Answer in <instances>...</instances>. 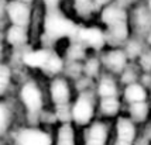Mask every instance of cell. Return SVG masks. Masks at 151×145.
Wrapping results in <instances>:
<instances>
[{
	"label": "cell",
	"instance_id": "9",
	"mask_svg": "<svg viewBox=\"0 0 151 145\" xmlns=\"http://www.w3.org/2000/svg\"><path fill=\"white\" fill-rule=\"evenodd\" d=\"M51 58V54L48 51H34V52H30L24 56V62H26L28 66H33V68H45L48 61Z\"/></svg>",
	"mask_w": 151,
	"mask_h": 145
},
{
	"label": "cell",
	"instance_id": "21",
	"mask_svg": "<svg viewBox=\"0 0 151 145\" xmlns=\"http://www.w3.org/2000/svg\"><path fill=\"white\" fill-rule=\"evenodd\" d=\"M7 121H9V116H7V110L0 104V132H3L6 130Z\"/></svg>",
	"mask_w": 151,
	"mask_h": 145
},
{
	"label": "cell",
	"instance_id": "11",
	"mask_svg": "<svg viewBox=\"0 0 151 145\" xmlns=\"http://www.w3.org/2000/svg\"><path fill=\"white\" fill-rule=\"evenodd\" d=\"M7 40L10 44L13 45H20V44H24L27 40V34L24 27H19V26H13L10 27L9 33H7Z\"/></svg>",
	"mask_w": 151,
	"mask_h": 145
},
{
	"label": "cell",
	"instance_id": "12",
	"mask_svg": "<svg viewBox=\"0 0 151 145\" xmlns=\"http://www.w3.org/2000/svg\"><path fill=\"white\" fill-rule=\"evenodd\" d=\"M103 21L109 26L117 24V23H123L124 21V13L122 10H119L116 7H109L103 11Z\"/></svg>",
	"mask_w": 151,
	"mask_h": 145
},
{
	"label": "cell",
	"instance_id": "24",
	"mask_svg": "<svg viewBox=\"0 0 151 145\" xmlns=\"http://www.w3.org/2000/svg\"><path fill=\"white\" fill-rule=\"evenodd\" d=\"M150 3H151V0H150Z\"/></svg>",
	"mask_w": 151,
	"mask_h": 145
},
{
	"label": "cell",
	"instance_id": "19",
	"mask_svg": "<svg viewBox=\"0 0 151 145\" xmlns=\"http://www.w3.org/2000/svg\"><path fill=\"white\" fill-rule=\"evenodd\" d=\"M61 66H62L61 59H59L57 55H52V54H51V58H50V61H48V64H47V66L44 69L48 71V72H51V73H55L61 69Z\"/></svg>",
	"mask_w": 151,
	"mask_h": 145
},
{
	"label": "cell",
	"instance_id": "17",
	"mask_svg": "<svg viewBox=\"0 0 151 145\" xmlns=\"http://www.w3.org/2000/svg\"><path fill=\"white\" fill-rule=\"evenodd\" d=\"M119 109V101L116 97H109V99H102V110L106 114H114Z\"/></svg>",
	"mask_w": 151,
	"mask_h": 145
},
{
	"label": "cell",
	"instance_id": "7",
	"mask_svg": "<svg viewBox=\"0 0 151 145\" xmlns=\"http://www.w3.org/2000/svg\"><path fill=\"white\" fill-rule=\"evenodd\" d=\"M134 127L127 119H120L117 121V142L116 145H133Z\"/></svg>",
	"mask_w": 151,
	"mask_h": 145
},
{
	"label": "cell",
	"instance_id": "16",
	"mask_svg": "<svg viewBox=\"0 0 151 145\" xmlns=\"http://www.w3.org/2000/svg\"><path fill=\"white\" fill-rule=\"evenodd\" d=\"M99 94L102 99H109V97H116V86L112 80L105 79L99 85Z\"/></svg>",
	"mask_w": 151,
	"mask_h": 145
},
{
	"label": "cell",
	"instance_id": "8",
	"mask_svg": "<svg viewBox=\"0 0 151 145\" xmlns=\"http://www.w3.org/2000/svg\"><path fill=\"white\" fill-rule=\"evenodd\" d=\"M79 37V40L85 42L88 45L93 46V48H100L105 44V37L96 28H86V30H78V33L75 34Z\"/></svg>",
	"mask_w": 151,
	"mask_h": 145
},
{
	"label": "cell",
	"instance_id": "5",
	"mask_svg": "<svg viewBox=\"0 0 151 145\" xmlns=\"http://www.w3.org/2000/svg\"><path fill=\"white\" fill-rule=\"evenodd\" d=\"M93 114V107L91 104V101L86 97H81L78 101L75 103L72 109V117L78 124H86L89 123V120L92 119Z\"/></svg>",
	"mask_w": 151,
	"mask_h": 145
},
{
	"label": "cell",
	"instance_id": "10",
	"mask_svg": "<svg viewBox=\"0 0 151 145\" xmlns=\"http://www.w3.org/2000/svg\"><path fill=\"white\" fill-rule=\"evenodd\" d=\"M106 144V128L102 124H93L88 132L86 145H105Z\"/></svg>",
	"mask_w": 151,
	"mask_h": 145
},
{
	"label": "cell",
	"instance_id": "14",
	"mask_svg": "<svg viewBox=\"0 0 151 145\" xmlns=\"http://www.w3.org/2000/svg\"><path fill=\"white\" fill-rule=\"evenodd\" d=\"M106 65L109 68H112L114 71H120L123 66H124V55L120 52V51H113V52L107 54L105 58Z\"/></svg>",
	"mask_w": 151,
	"mask_h": 145
},
{
	"label": "cell",
	"instance_id": "4",
	"mask_svg": "<svg viewBox=\"0 0 151 145\" xmlns=\"http://www.w3.org/2000/svg\"><path fill=\"white\" fill-rule=\"evenodd\" d=\"M21 99L30 113H37L41 109V93L34 83H27L21 89Z\"/></svg>",
	"mask_w": 151,
	"mask_h": 145
},
{
	"label": "cell",
	"instance_id": "18",
	"mask_svg": "<svg viewBox=\"0 0 151 145\" xmlns=\"http://www.w3.org/2000/svg\"><path fill=\"white\" fill-rule=\"evenodd\" d=\"M9 80H10V71H9V68L4 65H0V94L7 89Z\"/></svg>",
	"mask_w": 151,
	"mask_h": 145
},
{
	"label": "cell",
	"instance_id": "22",
	"mask_svg": "<svg viewBox=\"0 0 151 145\" xmlns=\"http://www.w3.org/2000/svg\"><path fill=\"white\" fill-rule=\"evenodd\" d=\"M58 1L59 0H44L47 10H55V9H58Z\"/></svg>",
	"mask_w": 151,
	"mask_h": 145
},
{
	"label": "cell",
	"instance_id": "20",
	"mask_svg": "<svg viewBox=\"0 0 151 145\" xmlns=\"http://www.w3.org/2000/svg\"><path fill=\"white\" fill-rule=\"evenodd\" d=\"M75 4H76V10L81 16H88L91 13V4H92V0H75Z\"/></svg>",
	"mask_w": 151,
	"mask_h": 145
},
{
	"label": "cell",
	"instance_id": "1",
	"mask_svg": "<svg viewBox=\"0 0 151 145\" xmlns=\"http://www.w3.org/2000/svg\"><path fill=\"white\" fill-rule=\"evenodd\" d=\"M45 37L50 40H58L66 35H75L78 33V28L71 20L62 16L59 9L47 10L45 16Z\"/></svg>",
	"mask_w": 151,
	"mask_h": 145
},
{
	"label": "cell",
	"instance_id": "2",
	"mask_svg": "<svg viewBox=\"0 0 151 145\" xmlns=\"http://www.w3.org/2000/svg\"><path fill=\"white\" fill-rule=\"evenodd\" d=\"M51 96L57 107V116L61 121H68L69 120V90L64 80H55L51 86Z\"/></svg>",
	"mask_w": 151,
	"mask_h": 145
},
{
	"label": "cell",
	"instance_id": "15",
	"mask_svg": "<svg viewBox=\"0 0 151 145\" xmlns=\"http://www.w3.org/2000/svg\"><path fill=\"white\" fill-rule=\"evenodd\" d=\"M58 145H73V131L69 124H64L59 128Z\"/></svg>",
	"mask_w": 151,
	"mask_h": 145
},
{
	"label": "cell",
	"instance_id": "3",
	"mask_svg": "<svg viewBox=\"0 0 151 145\" xmlns=\"http://www.w3.org/2000/svg\"><path fill=\"white\" fill-rule=\"evenodd\" d=\"M17 145H51V138L48 134L40 130L28 128L19 132Z\"/></svg>",
	"mask_w": 151,
	"mask_h": 145
},
{
	"label": "cell",
	"instance_id": "23",
	"mask_svg": "<svg viewBox=\"0 0 151 145\" xmlns=\"http://www.w3.org/2000/svg\"><path fill=\"white\" fill-rule=\"evenodd\" d=\"M0 52H1V46H0Z\"/></svg>",
	"mask_w": 151,
	"mask_h": 145
},
{
	"label": "cell",
	"instance_id": "6",
	"mask_svg": "<svg viewBox=\"0 0 151 145\" xmlns=\"http://www.w3.org/2000/svg\"><path fill=\"white\" fill-rule=\"evenodd\" d=\"M7 11H9V17L13 21L14 26L24 27L28 23L30 11L21 1H12L7 7Z\"/></svg>",
	"mask_w": 151,
	"mask_h": 145
},
{
	"label": "cell",
	"instance_id": "13",
	"mask_svg": "<svg viewBox=\"0 0 151 145\" xmlns=\"http://www.w3.org/2000/svg\"><path fill=\"white\" fill-rule=\"evenodd\" d=\"M126 99L129 101H132L133 104H137V103H141L145 99V93L141 86L130 85L126 89Z\"/></svg>",
	"mask_w": 151,
	"mask_h": 145
}]
</instances>
